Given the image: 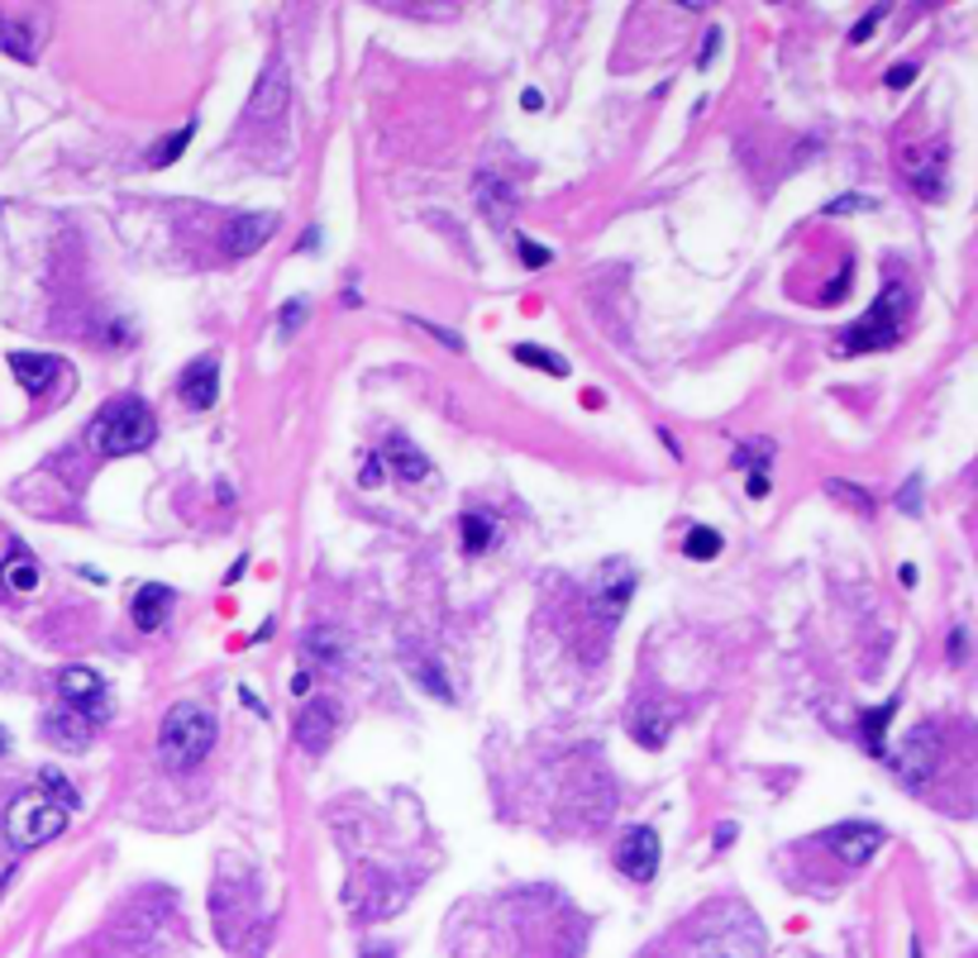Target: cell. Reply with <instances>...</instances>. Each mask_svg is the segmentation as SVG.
Listing matches in <instances>:
<instances>
[{
  "label": "cell",
  "instance_id": "21",
  "mask_svg": "<svg viewBox=\"0 0 978 958\" xmlns=\"http://www.w3.org/2000/svg\"><path fill=\"white\" fill-rule=\"evenodd\" d=\"M192 134H196V124L186 120L182 129H172V134H163L149 149V167H167V163H177V157L186 153V143H192Z\"/></svg>",
  "mask_w": 978,
  "mask_h": 958
},
{
  "label": "cell",
  "instance_id": "22",
  "mask_svg": "<svg viewBox=\"0 0 978 958\" xmlns=\"http://www.w3.org/2000/svg\"><path fill=\"white\" fill-rule=\"evenodd\" d=\"M492 544H497V520L482 511H468L464 515V548L468 554H487Z\"/></svg>",
  "mask_w": 978,
  "mask_h": 958
},
{
  "label": "cell",
  "instance_id": "12",
  "mask_svg": "<svg viewBox=\"0 0 978 958\" xmlns=\"http://www.w3.org/2000/svg\"><path fill=\"white\" fill-rule=\"evenodd\" d=\"M272 235H278V215H272V210L239 215V220H229L225 239H220V249H225V258H249V253L263 249V243H268Z\"/></svg>",
  "mask_w": 978,
  "mask_h": 958
},
{
  "label": "cell",
  "instance_id": "27",
  "mask_svg": "<svg viewBox=\"0 0 978 958\" xmlns=\"http://www.w3.org/2000/svg\"><path fill=\"white\" fill-rule=\"evenodd\" d=\"M0 48H6L10 57H24V63L34 57V48H29V29H14L6 14H0Z\"/></svg>",
  "mask_w": 978,
  "mask_h": 958
},
{
  "label": "cell",
  "instance_id": "24",
  "mask_svg": "<svg viewBox=\"0 0 978 958\" xmlns=\"http://www.w3.org/2000/svg\"><path fill=\"white\" fill-rule=\"evenodd\" d=\"M339 649H344V639H339V630H329V625H315V630L306 634V653H311L315 663H325V667L339 663Z\"/></svg>",
  "mask_w": 978,
  "mask_h": 958
},
{
  "label": "cell",
  "instance_id": "2",
  "mask_svg": "<svg viewBox=\"0 0 978 958\" xmlns=\"http://www.w3.org/2000/svg\"><path fill=\"white\" fill-rule=\"evenodd\" d=\"M157 434V420H153V405L139 401V396H115L96 411L91 420V448L100 458H124V454H139L149 448Z\"/></svg>",
  "mask_w": 978,
  "mask_h": 958
},
{
  "label": "cell",
  "instance_id": "33",
  "mask_svg": "<svg viewBox=\"0 0 978 958\" xmlns=\"http://www.w3.org/2000/svg\"><path fill=\"white\" fill-rule=\"evenodd\" d=\"M301 319H306V301H286L282 306V315H278V334H296L301 329Z\"/></svg>",
  "mask_w": 978,
  "mask_h": 958
},
{
  "label": "cell",
  "instance_id": "41",
  "mask_svg": "<svg viewBox=\"0 0 978 958\" xmlns=\"http://www.w3.org/2000/svg\"><path fill=\"white\" fill-rule=\"evenodd\" d=\"M306 687H311V677H306V673H296V677H292V692H296V696H306Z\"/></svg>",
  "mask_w": 978,
  "mask_h": 958
},
{
  "label": "cell",
  "instance_id": "32",
  "mask_svg": "<svg viewBox=\"0 0 978 958\" xmlns=\"http://www.w3.org/2000/svg\"><path fill=\"white\" fill-rule=\"evenodd\" d=\"M873 206H879V200H873V196H859V192H850V196L830 200L826 215H855V210H873Z\"/></svg>",
  "mask_w": 978,
  "mask_h": 958
},
{
  "label": "cell",
  "instance_id": "1",
  "mask_svg": "<svg viewBox=\"0 0 978 958\" xmlns=\"http://www.w3.org/2000/svg\"><path fill=\"white\" fill-rule=\"evenodd\" d=\"M72 806H77V792L67 787L63 773H53V768H48V773L39 777L34 792H20V796L10 802V810H6L10 845H20V849L48 845V839H57V835L67 830Z\"/></svg>",
  "mask_w": 978,
  "mask_h": 958
},
{
  "label": "cell",
  "instance_id": "30",
  "mask_svg": "<svg viewBox=\"0 0 978 958\" xmlns=\"http://www.w3.org/2000/svg\"><path fill=\"white\" fill-rule=\"evenodd\" d=\"M415 325H421V329L430 334V339H439L444 348H454V353H464V334H454V329H444V325H435V319H421V315H415Z\"/></svg>",
  "mask_w": 978,
  "mask_h": 958
},
{
  "label": "cell",
  "instance_id": "37",
  "mask_svg": "<svg viewBox=\"0 0 978 958\" xmlns=\"http://www.w3.org/2000/svg\"><path fill=\"white\" fill-rule=\"evenodd\" d=\"M358 482H363V487H378V482H382V454H372V458H368V468L358 472Z\"/></svg>",
  "mask_w": 978,
  "mask_h": 958
},
{
  "label": "cell",
  "instance_id": "8",
  "mask_svg": "<svg viewBox=\"0 0 978 958\" xmlns=\"http://www.w3.org/2000/svg\"><path fill=\"white\" fill-rule=\"evenodd\" d=\"M683 710L669 701V696H644V701L630 710V739L640 749H664L673 739V725H678Z\"/></svg>",
  "mask_w": 978,
  "mask_h": 958
},
{
  "label": "cell",
  "instance_id": "9",
  "mask_svg": "<svg viewBox=\"0 0 978 958\" xmlns=\"http://www.w3.org/2000/svg\"><path fill=\"white\" fill-rule=\"evenodd\" d=\"M616 868H621V878H630V882H654L659 835L650 830V825H635V830L621 835V845H616Z\"/></svg>",
  "mask_w": 978,
  "mask_h": 958
},
{
  "label": "cell",
  "instance_id": "42",
  "mask_svg": "<svg viewBox=\"0 0 978 958\" xmlns=\"http://www.w3.org/2000/svg\"><path fill=\"white\" fill-rule=\"evenodd\" d=\"M673 6H683V10H707V0H673Z\"/></svg>",
  "mask_w": 978,
  "mask_h": 958
},
{
  "label": "cell",
  "instance_id": "38",
  "mask_svg": "<svg viewBox=\"0 0 978 958\" xmlns=\"http://www.w3.org/2000/svg\"><path fill=\"white\" fill-rule=\"evenodd\" d=\"M521 106H525V110H540V106H544V96L535 91V86H530V91L521 96Z\"/></svg>",
  "mask_w": 978,
  "mask_h": 958
},
{
  "label": "cell",
  "instance_id": "44",
  "mask_svg": "<svg viewBox=\"0 0 978 958\" xmlns=\"http://www.w3.org/2000/svg\"><path fill=\"white\" fill-rule=\"evenodd\" d=\"M6 749H10V739H6V730H0V753H6Z\"/></svg>",
  "mask_w": 978,
  "mask_h": 958
},
{
  "label": "cell",
  "instance_id": "18",
  "mask_svg": "<svg viewBox=\"0 0 978 958\" xmlns=\"http://www.w3.org/2000/svg\"><path fill=\"white\" fill-rule=\"evenodd\" d=\"M43 734H48V744L86 749V744H91V720L77 716V710H67V716H48V720H43Z\"/></svg>",
  "mask_w": 978,
  "mask_h": 958
},
{
  "label": "cell",
  "instance_id": "20",
  "mask_svg": "<svg viewBox=\"0 0 978 958\" xmlns=\"http://www.w3.org/2000/svg\"><path fill=\"white\" fill-rule=\"evenodd\" d=\"M893 710H898V701H883V706H873V710L859 716V739H865V749L873 753V759H883V734H888Z\"/></svg>",
  "mask_w": 978,
  "mask_h": 958
},
{
  "label": "cell",
  "instance_id": "25",
  "mask_svg": "<svg viewBox=\"0 0 978 958\" xmlns=\"http://www.w3.org/2000/svg\"><path fill=\"white\" fill-rule=\"evenodd\" d=\"M683 554L693 563H711L716 554H721V534H716L711 525H693V530H687V540H683Z\"/></svg>",
  "mask_w": 978,
  "mask_h": 958
},
{
  "label": "cell",
  "instance_id": "11",
  "mask_svg": "<svg viewBox=\"0 0 978 958\" xmlns=\"http://www.w3.org/2000/svg\"><path fill=\"white\" fill-rule=\"evenodd\" d=\"M177 396L186 411H210L215 396H220V362H215L210 353H200L186 362V372L177 377Z\"/></svg>",
  "mask_w": 978,
  "mask_h": 958
},
{
  "label": "cell",
  "instance_id": "14",
  "mask_svg": "<svg viewBox=\"0 0 978 958\" xmlns=\"http://www.w3.org/2000/svg\"><path fill=\"white\" fill-rule=\"evenodd\" d=\"M286 115V77L282 67H268V77L258 81V91L249 96V110H243V120L249 124H272Z\"/></svg>",
  "mask_w": 978,
  "mask_h": 958
},
{
  "label": "cell",
  "instance_id": "23",
  "mask_svg": "<svg viewBox=\"0 0 978 958\" xmlns=\"http://www.w3.org/2000/svg\"><path fill=\"white\" fill-rule=\"evenodd\" d=\"M515 362H525V368H540L550 377H568V358L550 353L544 344H515Z\"/></svg>",
  "mask_w": 978,
  "mask_h": 958
},
{
  "label": "cell",
  "instance_id": "28",
  "mask_svg": "<svg viewBox=\"0 0 978 958\" xmlns=\"http://www.w3.org/2000/svg\"><path fill=\"white\" fill-rule=\"evenodd\" d=\"M826 491H830V497H845V505H855V511H865V515L873 511V497H869V491H859V487H850V482H840V477H830Z\"/></svg>",
  "mask_w": 978,
  "mask_h": 958
},
{
  "label": "cell",
  "instance_id": "35",
  "mask_svg": "<svg viewBox=\"0 0 978 958\" xmlns=\"http://www.w3.org/2000/svg\"><path fill=\"white\" fill-rule=\"evenodd\" d=\"M912 77H916V63H898V67H888V86H893V91H902V86H912Z\"/></svg>",
  "mask_w": 978,
  "mask_h": 958
},
{
  "label": "cell",
  "instance_id": "15",
  "mask_svg": "<svg viewBox=\"0 0 978 958\" xmlns=\"http://www.w3.org/2000/svg\"><path fill=\"white\" fill-rule=\"evenodd\" d=\"M172 606H177V591L167 583H143L134 591V601H129V616H134L139 630H157L172 616Z\"/></svg>",
  "mask_w": 978,
  "mask_h": 958
},
{
  "label": "cell",
  "instance_id": "34",
  "mask_svg": "<svg viewBox=\"0 0 978 958\" xmlns=\"http://www.w3.org/2000/svg\"><path fill=\"white\" fill-rule=\"evenodd\" d=\"M515 253H521V258H525V268H550V258H554L550 249H540V243H530L525 235H521V239H515Z\"/></svg>",
  "mask_w": 978,
  "mask_h": 958
},
{
  "label": "cell",
  "instance_id": "17",
  "mask_svg": "<svg viewBox=\"0 0 978 958\" xmlns=\"http://www.w3.org/2000/svg\"><path fill=\"white\" fill-rule=\"evenodd\" d=\"M39 563L29 548H10V558L0 563V583H6V591H14V597H29V591H39Z\"/></svg>",
  "mask_w": 978,
  "mask_h": 958
},
{
  "label": "cell",
  "instance_id": "39",
  "mask_svg": "<svg viewBox=\"0 0 978 958\" xmlns=\"http://www.w3.org/2000/svg\"><path fill=\"white\" fill-rule=\"evenodd\" d=\"M950 649H955V663L965 658V630H955V634H950Z\"/></svg>",
  "mask_w": 978,
  "mask_h": 958
},
{
  "label": "cell",
  "instance_id": "31",
  "mask_svg": "<svg viewBox=\"0 0 978 958\" xmlns=\"http://www.w3.org/2000/svg\"><path fill=\"white\" fill-rule=\"evenodd\" d=\"M883 14H888V0H883V6H873V10L865 14V20H859V24L850 29V43H869V39H873V29L883 24Z\"/></svg>",
  "mask_w": 978,
  "mask_h": 958
},
{
  "label": "cell",
  "instance_id": "6",
  "mask_svg": "<svg viewBox=\"0 0 978 958\" xmlns=\"http://www.w3.org/2000/svg\"><path fill=\"white\" fill-rule=\"evenodd\" d=\"M630 597H635V563H630V558H607V563L597 568V583H593V606H597V616L616 625V620L626 616Z\"/></svg>",
  "mask_w": 978,
  "mask_h": 958
},
{
  "label": "cell",
  "instance_id": "10",
  "mask_svg": "<svg viewBox=\"0 0 978 958\" xmlns=\"http://www.w3.org/2000/svg\"><path fill=\"white\" fill-rule=\"evenodd\" d=\"M879 845H883V830L879 825H865V820H845V825H830L826 830V849L845 863H869L873 853H879Z\"/></svg>",
  "mask_w": 978,
  "mask_h": 958
},
{
  "label": "cell",
  "instance_id": "40",
  "mask_svg": "<svg viewBox=\"0 0 978 958\" xmlns=\"http://www.w3.org/2000/svg\"><path fill=\"white\" fill-rule=\"evenodd\" d=\"M898 577H902V587H916V568H912V563H902Z\"/></svg>",
  "mask_w": 978,
  "mask_h": 958
},
{
  "label": "cell",
  "instance_id": "3",
  "mask_svg": "<svg viewBox=\"0 0 978 958\" xmlns=\"http://www.w3.org/2000/svg\"><path fill=\"white\" fill-rule=\"evenodd\" d=\"M215 749V716L200 701H177L157 725V759H163L172 773H186V768L206 763V753Z\"/></svg>",
  "mask_w": 978,
  "mask_h": 958
},
{
  "label": "cell",
  "instance_id": "13",
  "mask_svg": "<svg viewBox=\"0 0 978 958\" xmlns=\"http://www.w3.org/2000/svg\"><path fill=\"white\" fill-rule=\"evenodd\" d=\"M6 362H10L14 382H20L29 396H43V391H53L67 377L63 358H53V353H10Z\"/></svg>",
  "mask_w": 978,
  "mask_h": 958
},
{
  "label": "cell",
  "instance_id": "43",
  "mask_svg": "<svg viewBox=\"0 0 978 958\" xmlns=\"http://www.w3.org/2000/svg\"><path fill=\"white\" fill-rule=\"evenodd\" d=\"M363 958H392V954H387V949H372V954H363Z\"/></svg>",
  "mask_w": 978,
  "mask_h": 958
},
{
  "label": "cell",
  "instance_id": "5",
  "mask_svg": "<svg viewBox=\"0 0 978 958\" xmlns=\"http://www.w3.org/2000/svg\"><path fill=\"white\" fill-rule=\"evenodd\" d=\"M941 768V734L936 725H916V730L902 734V749L893 759V773L908 782V787H922V782Z\"/></svg>",
  "mask_w": 978,
  "mask_h": 958
},
{
  "label": "cell",
  "instance_id": "4",
  "mask_svg": "<svg viewBox=\"0 0 978 958\" xmlns=\"http://www.w3.org/2000/svg\"><path fill=\"white\" fill-rule=\"evenodd\" d=\"M902 315H908V286L888 282L879 301L865 311V319L840 334V353H883V348H893L902 339Z\"/></svg>",
  "mask_w": 978,
  "mask_h": 958
},
{
  "label": "cell",
  "instance_id": "29",
  "mask_svg": "<svg viewBox=\"0 0 978 958\" xmlns=\"http://www.w3.org/2000/svg\"><path fill=\"white\" fill-rule=\"evenodd\" d=\"M898 511L922 515V472H912V477H908V487L898 491Z\"/></svg>",
  "mask_w": 978,
  "mask_h": 958
},
{
  "label": "cell",
  "instance_id": "26",
  "mask_svg": "<svg viewBox=\"0 0 978 958\" xmlns=\"http://www.w3.org/2000/svg\"><path fill=\"white\" fill-rule=\"evenodd\" d=\"M411 677H415V682H425V687H430V696H439V701H454V692H449V677H444L435 663H425V658H421V663H411Z\"/></svg>",
  "mask_w": 978,
  "mask_h": 958
},
{
  "label": "cell",
  "instance_id": "7",
  "mask_svg": "<svg viewBox=\"0 0 978 958\" xmlns=\"http://www.w3.org/2000/svg\"><path fill=\"white\" fill-rule=\"evenodd\" d=\"M57 692H63V706H67V710H77V716H86L91 725L110 710L106 682H100L96 667H82V663L63 667V673H57Z\"/></svg>",
  "mask_w": 978,
  "mask_h": 958
},
{
  "label": "cell",
  "instance_id": "19",
  "mask_svg": "<svg viewBox=\"0 0 978 958\" xmlns=\"http://www.w3.org/2000/svg\"><path fill=\"white\" fill-rule=\"evenodd\" d=\"M387 458H392V472L406 477V482H421V477H430V458H425L411 439H401V434H392V439H387Z\"/></svg>",
  "mask_w": 978,
  "mask_h": 958
},
{
  "label": "cell",
  "instance_id": "16",
  "mask_svg": "<svg viewBox=\"0 0 978 958\" xmlns=\"http://www.w3.org/2000/svg\"><path fill=\"white\" fill-rule=\"evenodd\" d=\"M329 739H335V706L329 701H311L306 716L296 720V744L311 753V759H320V753L329 749Z\"/></svg>",
  "mask_w": 978,
  "mask_h": 958
},
{
  "label": "cell",
  "instance_id": "36",
  "mask_svg": "<svg viewBox=\"0 0 978 958\" xmlns=\"http://www.w3.org/2000/svg\"><path fill=\"white\" fill-rule=\"evenodd\" d=\"M716 48H721V34H716V29H711V34H707V39H702V57H697V67H702V72H707V67H711V57H716Z\"/></svg>",
  "mask_w": 978,
  "mask_h": 958
}]
</instances>
